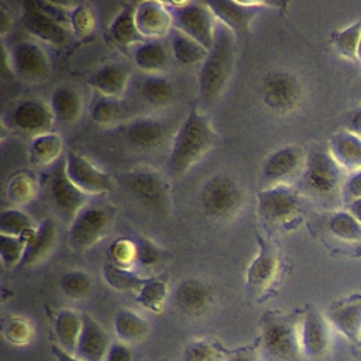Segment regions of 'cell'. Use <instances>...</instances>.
<instances>
[{
  "instance_id": "obj_1",
  "label": "cell",
  "mask_w": 361,
  "mask_h": 361,
  "mask_svg": "<svg viewBox=\"0 0 361 361\" xmlns=\"http://www.w3.org/2000/svg\"><path fill=\"white\" fill-rule=\"evenodd\" d=\"M217 134L207 114L192 109L173 134L166 169L173 178L183 176L216 144Z\"/></svg>"
},
{
  "instance_id": "obj_2",
  "label": "cell",
  "mask_w": 361,
  "mask_h": 361,
  "mask_svg": "<svg viewBox=\"0 0 361 361\" xmlns=\"http://www.w3.org/2000/svg\"><path fill=\"white\" fill-rule=\"evenodd\" d=\"M237 61V37L219 23L216 38L199 66L197 90L204 107L214 106L223 96Z\"/></svg>"
},
{
  "instance_id": "obj_3",
  "label": "cell",
  "mask_w": 361,
  "mask_h": 361,
  "mask_svg": "<svg viewBox=\"0 0 361 361\" xmlns=\"http://www.w3.org/2000/svg\"><path fill=\"white\" fill-rule=\"evenodd\" d=\"M300 317L268 312L261 319V348L271 361H302Z\"/></svg>"
},
{
  "instance_id": "obj_4",
  "label": "cell",
  "mask_w": 361,
  "mask_h": 361,
  "mask_svg": "<svg viewBox=\"0 0 361 361\" xmlns=\"http://www.w3.org/2000/svg\"><path fill=\"white\" fill-rule=\"evenodd\" d=\"M199 200L207 217L224 221L240 213L244 204V192L231 175L216 173L202 186Z\"/></svg>"
},
{
  "instance_id": "obj_5",
  "label": "cell",
  "mask_w": 361,
  "mask_h": 361,
  "mask_svg": "<svg viewBox=\"0 0 361 361\" xmlns=\"http://www.w3.org/2000/svg\"><path fill=\"white\" fill-rule=\"evenodd\" d=\"M128 193L145 209L165 214L171 207V185L157 169L149 166L134 168L124 176Z\"/></svg>"
},
{
  "instance_id": "obj_6",
  "label": "cell",
  "mask_w": 361,
  "mask_h": 361,
  "mask_svg": "<svg viewBox=\"0 0 361 361\" xmlns=\"http://www.w3.org/2000/svg\"><path fill=\"white\" fill-rule=\"evenodd\" d=\"M300 180L309 193L327 197L341 192L345 176L329 149H316L307 154Z\"/></svg>"
},
{
  "instance_id": "obj_7",
  "label": "cell",
  "mask_w": 361,
  "mask_h": 361,
  "mask_svg": "<svg viewBox=\"0 0 361 361\" xmlns=\"http://www.w3.org/2000/svg\"><path fill=\"white\" fill-rule=\"evenodd\" d=\"M257 212L268 226H286L302 212V196L292 185L265 186L257 193Z\"/></svg>"
},
{
  "instance_id": "obj_8",
  "label": "cell",
  "mask_w": 361,
  "mask_h": 361,
  "mask_svg": "<svg viewBox=\"0 0 361 361\" xmlns=\"http://www.w3.org/2000/svg\"><path fill=\"white\" fill-rule=\"evenodd\" d=\"M168 7L173 17V28L196 39L206 49L212 48L219 21L207 3L176 1L168 3Z\"/></svg>"
},
{
  "instance_id": "obj_9",
  "label": "cell",
  "mask_w": 361,
  "mask_h": 361,
  "mask_svg": "<svg viewBox=\"0 0 361 361\" xmlns=\"http://www.w3.org/2000/svg\"><path fill=\"white\" fill-rule=\"evenodd\" d=\"M303 94L300 80L289 71H269L261 83V99L267 109L275 114L293 111Z\"/></svg>"
},
{
  "instance_id": "obj_10",
  "label": "cell",
  "mask_w": 361,
  "mask_h": 361,
  "mask_svg": "<svg viewBox=\"0 0 361 361\" xmlns=\"http://www.w3.org/2000/svg\"><path fill=\"white\" fill-rule=\"evenodd\" d=\"M299 341L303 360L326 361L331 348V326L324 313L309 307L299 322Z\"/></svg>"
},
{
  "instance_id": "obj_11",
  "label": "cell",
  "mask_w": 361,
  "mask_h": 361,
  "mask_svg": "<svg viewBox=\"0 0 361 361\" xmlns=\"http://www.w3.org/2000/svg\"><path fill=\"white\" fill-rule=\"evenodd\" d=\"M258 252L250 262L245 274V290L250 296L264 295L276 281L281 268L278 247L272 240L258 235Z\"/></svg>"
},
{
  "instance_id": "obj_12",
  "label": "cell",
  "mask_w": 361,
  "mask_h": 361,
  "mask_svg": "<svg viewBox=\"0 0 361 361\" xmlns=\"http://www.w3.org/2000/svg\"><path fill=\"white\" fill-rule=\"evenodd\" d=\"M8 126L31 138L51 133L55 123L49 103L41 99L27 97L16 102L7 113Z\"/></svg>"
},
{
  "instance_id": "obj_13",
  "label": "cell",
  "mask_w": 361,
  "mask_h": 361,
  "mask_svg": "<svg viewBox=\"0 0 361 361\" xmlns=\"http://www.w3.org/2000/svg\"><path fill=\"white\" fill-rule=\"evenodd\" d=\"M306 157L307 154L300 145H283L269 152L261 166L267 186L290 185V180L300 178Z\"/></svg>"
},
{
  "instance_id": "obj_14",
  "label": "cell",
  "mask_w": 361,
  "mask_h": 361,
  "mask_svg": "<svg viewBox=\"0 0 361 361\" xmlns=\"http://www.w3.org/2000/svg\"><path fill=\"white\" fill-rule=\"evenodd\" d=\"M110 213L100 206L87 204L69 224V244L73 251L83 252L97 244L107 233Z\"/></svg>"
},
{
  "instance_id": "obj_15",
  "label": "cell",
  "mask_w": 361,
  "mask_h": 361,
  "mask_svg": "<svg viewBox=\"0 0 361 361\" xmlns=\"http://www.w3.org/2000/svg\"><path fill=\"white\" fill-rule=\"evenodd\" d=\"M49 190L54 207L66 224H71L79 212L87 206L89 196L69 179L65 168V158L58 161L56 168L51 175Z\"/></svg>"
},
{
  "instance_id": "obj_16",
  "label": "cell",
  "mask_w": 361,
  "mask_h": 361,
  "mask_svg": "<svg viewBox=\"0 0 361 361\" xmlns=\"http://www.w3.org/2000/svg\"><path fill=\"white\" fill-rule=\"evenodd\" d=\"M13 75L21 80L39 83L49 78L51 62L47 52L34 41L18 42L10 51Z\"/></svg>"
},
{
  "instance_id": "obj_17",
  "label": "cell",
  "mask_w": 361,
  "mask_h": 361,
  "mask_svg": "<svg viewBox=\"0 0 361 361\" xmlns=\"http://www.w3.org/2000/svg\"><path fill=\"white\" fill-rule=\"evenodd\" d=\"M21 21L31 35L51 45H65L72 35L71 28L49 16L38 0L23 3Z\"/></svg>"
},
{
  "instance_id": "obj_18",
  "label": "cell",
  "mask_w": 361,
  "mask_h": 361,
  "mask_svg": "<svg viewBox=\"0 0 361 361\" xmlns=\"http://www.w3.org/2000/svg\"><path fill=\"white\" fill-rule=\"evenodd\" d=\"M65 168L69 179L87 196L107 193L114 186L113 178L107 172L75 151L65 155Z\"/></svg>"
},
{
  "instance_id": "obj_19",
  "label": "cell",
  "mask_w": 361,
  "mask_h": 361,
  "mask_svg": "<svg viewBox=\"0 0 361 361\" xmlns=\"http://www.w3.org/2000/svg\"><path fill=\"white\" fill-rule=\"evenodd\" d=\"M216 20L227 27L237 38L245 37L257 14L268 6L265 1H207Z\"/></svg>"
},
{
  "instance_id": "obj_20",
  "label": "cell",
  "mask_w": 361,
  "mask_h": 361,
  "mask_svg": "<svg viewBox=\"0 0 361 361\" xmlns=\"http://www.w3.org/2000/svg\"><path fill=\"white\" fill-rule=\"evenodd\" d=\"M169 133L168 123L155 117H137L120 128L124 141L140 151L159 148L168 140Z\"/></svg>"
},
{
  "instance_id": "obj_21",
  "label": "cell",
  "mask_w": 361,
  "mask_h": 361,
  "mask_svg": "<svg viewBox=\"0 0 361 361\" xmlns=\"http://www.w3.org/2000/svg\"><path fill=\"white\" fill-rule=\"evenodd\" d=\"M135 24L144 39H161L173 30V17L168 3L145 0L135 4Z\"/></svg>"
},
{
  "instance_id": "obj_22",
  "label": "cell",
  "mask_w": 361,
  "mask_h": 361,
  "mask_svg": "<svg viewBox=\"0 0 361 361\" xmlns=\"http://www.w3.org/2000/svg\"><path fill=\"white\" fill-rule=\"evenodd\" d=\"M324 314L330 326L347 340L357 345L361 343V293L333 302Z\"/></svg>"
},
{
  "instance_id": "obj_23",
  "label": "cell",
  "mask_w": 361,
  "mask_h": 361,
  "mask_svg": "<svg viewBox=\"0 0 361 361\" xmlns=\"http://www.w3.org/2000/svg\"><path fill=\"white\" fill-rule=\"evenodd\" d=\"M172 302L179 312L189 316H200L212 307L214 292L207 282L197 278H188L175 288Z\"/></svg>"
},
{
  "instance_id": "obj_24",
  "label": "cell",
  "mask_w": 361,
  "mask_h": 361,
  "mask_svg": "<svg viewBox=\"0 0 361 361\" xmlns=\"http://www.w3.org/2000/svg\"><path fill=\"white\" fill-rule=\"evenodd\" d=\"M113 340L109 331L90 314H83V326L75 355L83 361H104Z\"/></svg>"
},
{
  "instance_id": "obj_25",
  "label": "cell",
  "mask_w": 361,
  "mask_h": 361,
  "mask_svg": "<svg viewBox=\"0 0 361 361\" xmlns=\"http://www.w3.org/2000/svg\"><path fill=\"white\" fill-rule=\"evenodd\" d=\"M130 80V69L120 62H109L94 71L87 85L100 96L121 99Z\"/></svg>"
},
{
  "instance_id": "obj_26",
  "label": "cell",
  "mask_w": 361,
  "mask_h": 361,
  "mask_svg": "<svg viewBox=\"0 0 361 361\" xmlns=\"http://www.w3.org/2000/svg\"><path fill=\"white\" fill-rule=\"evenodd\" d=\"M329 151L344 171L351 173L361 169V137L341 130L331 135Z\"/></svg>"
},
{
  "instance_id": "obj_27",
  "label": "cell",
  "mask_w": 361,
  "mask_h": 361,
  "mask_svg": "<svg viewBox=\"0 0 361 361\" xmlns=\"http://www.w3.org/2000/svg\"><path fill=\"white\" fill-rule=\"evenodd\" d=\"M109 37L121 49H130L145 41L135 24V4H124L109 25Z\"/></svg>"
},
{
  "instance_id": "obj_28",
  "label": "cell",
  "mask_w": 361,
  "mask_h": 361,
  "mask_svg": "<svg viewBox=\"0 0 361 361\" xmlns=\"http://www.w3.org/2000/svg\"><path fill=\"white\" fill-rule=\"evenodd\" d=\"M58 237V230L52 219L44 220L32 234L27 238V248L21 265L31 267L42 261L54 248Z\"/></svg>"
},
{
  "instance_id": "obj_29",
  "label": "cell",
  "mask_w": 361,
  "mask_h": 361,
  "mask_svg": "<svg viewBox=\"0 0 361 361\" xmlns=\"http://www.w3.org/2000/svg\"><path fill=\"white\" fill-rule=\"evenodd\" d=\"M133 58L142 72L157 75L169 63V49L161 39H145L133 49Z\"/></svg>"
},
{
  "instance_id": "obj_30",
  "label": "cell",
  "mask_w": 361,
  "mask_h": 361,
  "mask_svg": "<svg viewBox=\"0 0 361 361\" xmlns=\"http://www.w3.org/2000/svg\"><path fill=\"white\" fill-rule=\"evenodd\" d=\"M82 326L83 314L69 307L59 309L54 319V333L56 344L65 351L75 354Z\"/></svg>"
},
{
  "instance_id": "obj_31",
  "label": "cell",
  "mask_w": 361,
  "mask_h": 361,
  "mask_svg": "<svg viewBox=\"0 0 361 361\" xmlns=\"http://www.w3.org/2000/svg\"><path fill=\"white\" fill-rule=\"evenodd\" d=\"M114 334L118 341L135 344L149 334V322L133 309H120L113 320Z\"/></svg>"
},
{
  "instance_id": "obj_32",
  "label": "cell",
  "mask_w": 361,
  "mask_h": 361,
  "mask_svg": "<svg viewBox=\"0 0 361 361\" xmlns=\"http://www.w3.org/2000/svg\"><path fill=\"white\" fill-rule=\"evenodd\" d=\"M49 106L55 121L61 124H72L80 117L83 102L80 93L75 87L62 85L54 90Z\"/></svg>"
},
{
  "instance_id": "obj_33",
  "label": "cell",
  "mask_w": 361,
  "mask_h": 361,
  "mask_svg": "<svg viewBox=\"0 0 361 361\" xmlns=\"http://www.w3.org/2000/svg\"><path fill=\"white\" fill-rule=\"evenodd\" d=\"M169 35H171L169 48L173 59L183 66H193L197 63L200 66V63L207 56L209 49H206L196 39L190 38L189 35L183 34L176 28H173Z\"/></svg>"
},
{
  "instance_id": "obj_34",
  "label": "cell",
  "mask_w": 361,
  "mask_h": 361,
  "mask_svg": "<svg viewBox=\"0 0 361 361\" xmlns=\"http://www.w3.org/2000/svg\"><path fill=\"white\" fill-rule=\"evenodd\" d=\"M62 138L56 133H47L31 138L28 147V157L31 164L37 166L51 165L58 161L62 154Z\"/></svg>"
},
{
  "instance_id": "obj_35",
  "label": "cell",
  "mask_w": 361,
  "mask_h": 361,
  "mask_svg": "<svg viewBox=\"0 0 361 361\" xmlns=\"http://www.w3.org/2000/svg\"><path fill=\"white\" fill-rule=\"evenodd\" d=\"M141 99L152 107H164L171 103L175 94L173 83L162 73L148 75L140 86Z\"/></svg>"
},
{
  "instance_id": "obj_36",
  "label": "cell",
  "mask_w": 361,
  "mask_h": 361,
  "mask_svg": "<svg viewBox=\"0 0 361 361\" xmlns=\"http://www.w3.org/2000/svg\"><path fill=\"white\" fill-rule=\"evenodd\" d=\"M230 351L213 337H200L188 343L182 361H227Z\"/></svg>"
},
{
  "instance_id": "obj_37",
  "label": "cell",
  "mask_w": 361,
  "mask_h": 361,
  "mask_svg": "<svg viewBox=\"0 0 361 361\" xmlns=\"http://www.w3.org/2000/svg\"><path fill=\"white\" fill-rule=\"evenodd\" d=\"M103 278L109 286L121 292L124 290L137 292L148 279L147 276L140 275V272H137L135 269L118 267L111 261H107L103 265Z\"/></svg>"
},
{
  "instance_id": "obj_38",
  "label": "cell",
  "mask_w": 361,
  "mask_h": 361,
  "mask_svg": "<svg viewBox=\"0 0 361 361\" xmlns=\"http://www.w3.org/2000/svg\"><path fill=\"white\" fill-rule=\"evenodd\" d=\"M329 233L344 243L361 241V223L347 210H338L330 214L327 220Z\"/></svg>"
},
{
  "instance_id": "obj_39",
  "label": "cell",
  "mask_w": 361,
  "mask_h": 361,
  "mask_svg": "<svg viewBox=\"0 0 361 361\" xmlns=\"http://www.w3.org/2000/svg\"><path fill=\"white\" fill-rule=\"evenodd\" d=\"M135 293L137 302L144 309L158 313L165 306L168 298V283L162 278H148Z\"/></svg>"
},
{
  "instance_id": "obj_40",
  "label": "cell",
  "mask_w": 361,
  "mask_h": 361,
  "mask_svg": "<svg viewBox=\"0 0 361 361\" xmlns=\"http://www.w3.org/2000/svg\"><path fill=\"white\" fill-rule=\"evenodd\" d=\"M37 227L32 219L20 209H6L0 217V234L28 238Z\"/></svg>"
},
{
  "instance_id": "obj_41",
  "label": "cell",
  "mask_w": 361,
  "mask_h": 361,
  "mask_svg": "<svg viewBox=\"0 0 361 361\" xmlns=\"http://www.w3.org/2000/svg\"><path fill=\"white\" fill-rule=\"evenodd\" d=\"M37 193V180L31 173L21 172L14 175L6 188L7 199L14 204H27Z\"/></svg>"
},
{
  "instance_id": "obj_42",
  "label": "cell",
  "mask_w": 361,
  "mask_h": 361,
  "mask_svg": "<svg viewBox=\"0 0 361 361\" xmlns=\"http://www.w3.org/2000/svg\"><path fill=\"white\" fill-rule=\"evenodd\" d=\"M96 11L90 4L80 3L73 6L71 13V32L75 38L83 39L93 34L96 28Z\"/></svg>"
},
{
  "instance_id": "obj_43",
  "label": "cell",
  "mask_w": 361,
  "mask_h": 361,
  "mask_svg": "<svg viewBox=\"0 0 361 361\" xmlns=\"http://www.w3.org/2000/svg\"><path fill=\"white\" fill-rule=\"evenodd\" d=\"M124 104L121 99L116 97H107V96H100L94 100L92 106V120L100 126H109V124H116L121 114H123Z\"/></svg>"
},
{
  "instance_id": "obj_44",
  "label": "cell",
  "mask_w": 361,
  "mask_h": 361,
  "mask_svg": "<svg viewBox=\"0 0 361 361\" xmlns=\"http://www.w3.org/2000/svg\"><path fill=\"white\" fill-rule=\"evenodd\" d=\"M133 241L135 244L134 269L137 268V272H141L152 271L155 267H158L162 259L161 248L145 237H135Z\"/></svg>"
},
{
  "instance_id": "obj_45",
  "label": "cell",
  "mask_w": 361,
  "mask_h": 361,
  "mask_svg": "<svg viewBox=\"0 0 361 361\" xmlns=\"http://www.w3.org/2000/svg\"><path fill=\"white\" fill-rule=\"evenodd\" d=\"M92 276L85 271H69L61 278V289L71 299H85L92 290Z\"/></svg>"
},
{
  "instance_id": "obj_46",
  "label": "cell",
  "mask_w": 361,
  "mask_h": 361,
  "mask_svg": "<svg viewBox=\"0 0 361 361\" xmlns=\"http://www.w3.org/2000/svg\"><path fill=\"white\" fill-rule=\"evenodd\" d=\"M360 37H361V21H355L341 28L333 35V45L341 56L355 59Z\"/></svg>"
},
{
  "instance_id": "obj_47",
  "label": "cell",
  "mask_w": 361,
  "mask_h": 361,
  "mask_svg": "<svg viewBox=\"0 0 361 361\" xmlns=\"http://www.w3.org/2000/svg\"><path fill=\"white\" fill-rule=\"evenodd\" d=\"M3 337L14 344V345H24L32 337V327L30 322L20 316H10L3 320Z\"/></svg>"
},
{
  "instance_id": "obj_48",
  "label": "cell",
  "mask_w": 361,
  "mask_h": 361,
  "mask_svg": "<svg viewBox=\"0 0 361 361\" xmlns=\"http://www.w3.org/2000/svg\"><path fill=\"white\" fill-rule=\"evenodd\" d=\"M27 248V238L0 234V258L4 268H14L21 264Z\"/></svg>"
},
{
  "instance_id": "obj_49",
  "label": "cell",
  "mask_w": 361,
  "mask_h": 361,
  "mask_svg": "<svg viewBox=\"0 0 361 361\" xmlns=\"http://www.w3.org/2000/svg\"><path fill=\"white\" fill-rule=\"evenodd\" d=\"M110 261L123 268L134 269L135 244L133 240L120 238L110 245Z\"/></svg>"
},
{
  "instance_id": "obj_50",
  "label": "cell",
  "mask_w": 361,
  "mask_h": 361,
  "mask_svg": "<svg viewBox=\"0 0 361 361\" xmlns=\"http://www.w3.org/2000/svg\"><path fill=\"white\" fill-rule=\"evenodd\" d=\"M341 195H343V199L345 203L361 197V169L351 172L345 178L343 189H341Z\"/></svg>"
},
{
  "instance_id": "obj_51",
  "label": "cell",
  "mask_w": 361,
  "mask_h": 361,
  "mask_svg": "<svg viewBox=\"0 0 361 361\" xmlns=\"http://www.w3.org/2000/svg\"><path fill=\"white\" fill-rule=\"evenodd\" d=\"M104 361H134V354L130 348V344L123 343V341H113Z\"/></svg>"
},
{
  "instance_id": "obj_52",
  "label": "cell",
  "mask_w": 361,
  "mask_h": 361,
  "mask_svg": "<svg viewBox=\"0 0 361 361\" xmlns=\"http://www.w3.org/2000/svg\"><path fill=\"white\" fill-rule=\"evenodd\" d=\"M227 361H261V354L255 347H243L231 351Z\"/></svg>"
},
{
  "instance_id": "obj_53",
  "label": "cell",
  "mask_w": 361,
  "mask_h": 361,
  "mask_svg": "<svg viewBox=\"0 0 361 361\" xmlns=\"http://www.w3.org/2000/svg\"><path fill=\"white\" fill-rule=\"evenodd\" d=\"M344 130L361 137V104L347 114Z\"/></svg>"
},
{
  "instance_id": "obj_54",
  "label": "cell",
  "mask_w": 361,
  "mask_h": 361,
  "mask_svg": "<svg viewBox=\"0 0 361 361\" xmlns=\"http://www.w3.org/2000/svg\"><path fill=\"white\" fill-rule=\"evenodd\" d=\"M51 353H52L55 361H83V360L78 358L75 354H71V353L65 351L63 348H61L58 344L51 345Z\"/></svg>"
},
{
  "instance_id": "obj_55",
  "label": "cell",
  "mask_w": 361,
  "mask_h": 361,
  "mask_svg": "<svg viewBox=\"0 0 361 361\" xmlns=\"http://www.w3.org/2000/svg\"><path fill=\"white\" fill-rule=\"evenodd\" d=\"M13 27V20H11V16L7 13L6 8H1V13H0V35L4 37L8 34V31L11 30Z\"/></svg>"
},
{
  "instance_id": "obj_56",
  "label": "cell",
  "mask_w": 361,
  "mask_h": 361,
  "mask_svg": "<svg viewBox=\"0 0 361 361\" xmlns=\"http://www.w3.org/2000/svg\"><path fill=\"white\" fill-rule=\"evenodd\" d=\"M347 212H350L361 223V197L347 203Z\"/></svg>"
},
{
  "instance_id": "obj_57",
  "label": "cell",
  "mask_w": 361,
  "mask_h": 361,
  "mask_svg": "<svg viewBox=\"0 0 361 361\" xmlns=\"http://www.w3.org/2000/svg\"><path fill=\"white\" fill-rule=\"evenodd\" d=\"M355 59L361 62V37H360V42H358V47H357V54H355Z\"/></svg>"
},
{
  "instance_id": "obj_58",
  "label": "cell",
  "mask_w": 361,
  "mask_h": 361,
  "mask_svg": "<svg viewBox=\"0 0 361 361\" xmlns=\"http://www.w3.org/2000/svg\"><path fill=\"white\" fill-rule=\"evenodd\" d=\"M357 360L361 361V343L358 344V353H357Z\"/></svg>"
},
{
  "instance_id": "obj_59",
  "label": "cell",
  "mask_w": 361,
  "mask_h": 361,
  "mask_svg": "<svg viewBox=\"0 0 361 361\" xmlns=\"http://www.w3.org/2000/svg\"><path fill=\"white\" fill-rule=\"evenodd\" d=\"M360 90H361V80H360Z\"/></svg>"
}]
</instances>
